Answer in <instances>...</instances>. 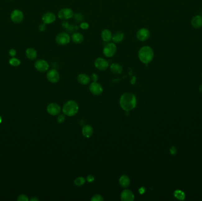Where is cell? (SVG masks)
<instances>
[{
	"label": "cell",
	"instance_id": "cell-26",
	"mask_svg": "<svg viewBox=\"0 0 202 201\" xmlns=\"http://www.w3.org/2000/svg\"><path fill=\"white\" fill-rule=\"evenodd\" d=\"M9 64L12 67H18L21 65V61L17 58L14 57L9 60Z\"/></svg>",
	"mask_w": 202,
	"mask_h": 201
},
{
	"label": "cell",
	"instance_id": "cell-13",
	"mask_svg": "<svg viewBox=\"0 0 202 201\" xmlns=\"http://www.w3.org/2000/svg\"><path fill=\"white\" fill-rule=\"evenodd\" d=\"M89 90L92 94L95 96L101 95L103 92V88L99 83L96 82H92L90 84Z\"/></svg>",
	"mask_w": 202,
	"mask_h": 201
},
{
	"label": "cell",
	"instance_id": "cell-14",
	"mask_svg": "<svg viewBox=\"0 0 202 201\" xmlns=\"http://www.w3.org/2000/svg\"><path fill=\"white\" fill-rule=\"evenodd\" d=\"M48 113L52 116L58 115L61 112V108L59 105L55 103H50L47 107Z\"/></svg>",
	"mask_w": 202,
	"mask_h": 201
},
{
	"label": "cell",
	"instance_id": "cell-7",
	"mask_svg": "<svg viewBox=\"0 0 202 201\" xmlns=\"http://www.w3.org/2000/svg\"><path fill=\"white\" fill-rule=\"evenodd\" d=\"M74 12L70 8H63L60 9L57 13V17L61 20H67L73 18L74 16Z\"/></svg>",
	"mask_w": 202,
	"mask_h": 201
},
{
	"label": "cell",
	"instance_id": "cell-32",
	"mask_svg": "<svg viewBox=\"0 0 202 201\" xmlns=\"http://www.w3.org/2000/svg\"><path fill=\"white\" fill-rule=\"evenodd\" d=\"M65 114H60L57 118V121L59 123H62L65 121Z\"/></svg>",
	"mask_w": 202,
	"mask_h": 201
},
{
	"label": "cell",
	"instance_id": "cell-30",
	"mask_svg": "<svg viewBox=\"0 0 202 201\" xmlns=\"http://www.w3.org/2000/svg\"><path fill=\"white\" fill-rule=\"evenodd\" d=\"M77 29H78V27L75 26L73 24H70L69 27L66 29V30L67 33H72L74 30H77Z\"/></svg>",
	"mask_w": 202,
	"mask_h": 201
},
{
	"label": "cell",
	"instance_id": "cell-9",
	"mask_svg": "<svg viewBox=\"0 0 202 201\" xmlns=\"http://www.w3.org/2000/svg\"><path fill=\"white\" fill-rule=\"evenodd\" d=\"M150 37V31L146 28H141L137 31L136 37L140 42L147 40Z\"/></svg>",
	"mask_w": 202,
	"mask_h": 201
},
{
	"label": "cell",
	"instance_id": "cell-24",
	"mask_svg": "<svg viewBox=\"0 0 202 201\" xmlns=\"http://www.w3.org/2000/svg\"><path fill=\"white\" fill-rule=\"evenodd\" d=\"M119 183L122 188H126L130 185V179L128 176L124 175L119 178Z\"/></svg>",
	"mask_w": 202,
	"mask_h": 201
},
{
	"label": "cell",
	"instance_id": "cell-1",
	"mask_svg": "<svg viewBox=\"0 0 202 201\" xmlns=\"http://www.w3.org/2000/svg\"><path fill=\"white\" fill-rule=\"evenodd\" d=\"M137 98L132 93L127 92L122 95L119 99V105L126 112H130L137 106Z\"/></svg>",
	"mask_w": 202,
	"mask_h": 201
},
{
	"label": "cell",
	"instance_id": "cell-16",
	"mask_svg": "<svg viewBox=\"0 0 202 201\" xmlns=\"http://www.w3.org/2000/svg\"><path fill=\"white\" fill-rule=\"evenodd\" d=\"M101 36L103 42L107 43L112 40V33L109 29H103L101 31Z\"/></svg>",
	"mask_w": 202,
	"mask_h": 201
},
{
	"label": "cell",
	"instance_id": "cell-18",
	"mask_svg": "<svg viewBox=\"0 0 202 201\" xmlns=\"http://www.w3.org/2000/svg\"><path fill=\"white\" fill-rule=\"evenodd\" d=\"M71 40L76 44H80L82 43L84 40V37L80 33H73L71 36Z\"/></svg>",
	"mask_w": 202,
	"mask_h": 201
},
{
	"label": "cell",
	"instance_id": "cell-39",
	"mask_svg": "<svg viewBox=\"0 0 202 201\" xmlns=\"http://www.w3.org/2000/svg\"><path fill=\"white\" fill-rule=\"evenodd\" d=\"M170 152L172 154L174 155V154H176V153H177V149L176 148H175L174 146H172L171 149H170Z\"/></svg>",
	"mask_w": 202,
	"mask_h": 201
},
{
	"label": "cell",
	"instance_id": "cell-20",
	"mask_svg": "<svg viewBox=\"0 0 202 201\" xmlns=\"http://www.w3.org/2000/svg\"><path fill=\"white\" fill-rule=\"evenodd\" d=\"M77 80L80 84L82 85H87L90 82V77L85 73H81L77 76Z\"/></svg>",
	"mask_w": 202,
	"mask_h": 201
},
{
	"label": "cell",
	"instance_id": "cell-42",
	"mask_svg": "<svg viewBox=\"0 0 202 201\" xmlns=\"http://www.w3.org/2000/svg\"><path fill=\"white\" fill-rule=\"evenodd\" d=\"M2 122V118H1V116H0V123Z\"/></svg>",
	"mask_w": 202,
	"mask_h": 201
},
{
	"label": "cell",
	"instance_id": "cell-41",
	"mask_svg": "<svg viewBox=\"0 0 202 201\" xmlns=\"http://www.w3.org/2000/svg\"><path fill=\"white\" fill-rule=\"evenodd\" d=\"M199 91L201 92V93H202V84L200 86V87H199Z\"/></svg>",
	"mask_w": 202,
	"mask_h": 201
},
{
	"label": "cell",
	"instance_id": "cell-10",
	"mask_svg": "<svg viewBox=\"0 0 202 201\" xmlns=\"http://www.w3.org/2000/svg\"><path fill=\"white\" fill-rule=\"evenodd\" d=\"M95 67L101 71H105L109 67V63L107 61L103 58L98 57L94 61Z\"/></svg>",
	"mask_w": 202,
	"mask_h": 201
},
{
	"label": "cell",
	"instance_id": "cell-37",
	"mask_svg": "<svg viewBox=\"0 0 202 201\" xmlns=\"http://www.w3.org/2000/svg\"><path fill=\"white\" fill-rule=\"evenodd\" d=\"M86 181L89 182V183H91V182H93L94 181H95V177L93 176V175H88L87 177H86Z\"/></svg>",
	"mask_w": 202,
	"mask_h": 201
},
{
	"label": "cell",
	"instance_id": "cell-40",
	"mask_svg": "<svg viewBox=\"0 0 202 201\" xmlns=\"http://www.w3.org/2000/svg\"><path fill=\"white\" fill-rule=\"evenodd\" d=\"M38 200H39V199H37V198H32V199H31V200H30V201H38Z\"/></svg>",
	"mask_w": 202,
	"mask_h": 201
},
{
	"label": "cell",
	"instance_id": "cell-4",
	"mask_svg": "<svg viewBox=\"0 0 202 201\" xmlns=\"http://www.w3.org/2000/svg\"><path fill=\"white\" fill-rule=\"evenodd\" d=\"M117 46L114 42H107L103 48V54L106 57H112L117 53Z\"/></svg>",
	"mask_w": 202,
	"mask_h": 201
},
{
	"label": "cell",
	"instance_id": "cell-11",
	"mask_svg": "<svg viewBox=\"0 0 202 201\" xmlns=\"http://www.w3.org/2000/svg\"><path fill=\"white\" fill-rule=\"evenodd\" d=\"M46 77L50 83H57L60 80L59 73L56 69H51L48 70Z\"/></svg>",
	"mask_w": 202,
	"mask_h": 201
},
{
	"label": "cell",
	"instance_id": "cell-25",
	"mask_svg": "<svg viewBox=\"0 0 202 201\" xmlns=\"http://www.w3.org/2000/svg\"><path fill=\"white\" fill-rule=\"evenodd\" d=\"M174 196L180 201H183L185 199V194L181 190H176L174 193Z\"/></svg>",
	"mask_w": 202,
	"mask_h": 201
},
{
	"label": "cell",
	"instance_id": "cell-6",
	"mask_svg": "<svg viewBox=\"0 0 202 201\" xmlns=\"http://www.w3.org/2000/svg\"><path fill=\"white\" fill-rule=\"evenodd\" d=\"M23 12L19 9H14L10 14V19L13 23L20 24L24 20Z\"/></svg>",
	"mask_w": 202,
	"mask_h": 201
},
{
	"label": "cell",
	"instance_id": "cell-3",
	"mask_svg": "<svg viewBox=\"0 0 202 201\" xmlns=\"http://www.w3.org/2000/svg\"><path fill=\"white\" fill-rule=\"evenodd\" d=\"M79 110V106L74 100L67 101L62 108V111L65 115L68 116H75Z\"/></svg>",
	"mask_w": 202,
	"mask_h": 201
},
{
	"label": "cell",
	"instance_id": "cell-5",
	"mask_svg": "<svg viewBox=\"0 0 202 201\" xmlns=\"http://www.w3.org/2000/svg\"><path fill=\"white\" fill-rule=\"evenodd\" d=\"M56 42L59 46H66L71 41V37L67 32H61L55 38Z\"/></svg>",
	"mask_w": 202,
	"mask_h": 201
},
{
	"label": "cell",
	"instance_id": "cell-29",
	"mask_svg": "<svg viewBox=\"0 0 202 201\" xmlns=\"http://www.w3.org/2000/svg\"><path fill=\"white\" fill-rule=\"evenodd\" d=\"M91 201H103V198L102 197V196L99 194H96V195H94L93 197L91 198Z\"/></svg>",
	"mask_w": 202,
	"mask_h": 201
},
{
	"label": "cell",
	"instance_id": "cell-21",
	"mask_svg": "<svg viewBox=\"0 0 202 201\" xmlns=\"http://www.w3.org/2000/svg\"><path fill=\"white\" fill-rule=\"evenodd\" d=\"M110 69H111V71H112V73H113V74H117V75L121 74L123 71L122 66L117 63H112L110 66Z\"/></svg>",
	"mask_w": 202,
	"mask_h": 201
},
{
	"label": "cell",
	"instance_id": "cell-36",
	"mask_svg": "<svg viewBox=\"0 0 202 201\" xmlns=\"http://www.w3.org/2000/svg\"><path fill=\"white\" fill-rule=\"evenodd\" d=\"M90 80H92V82H96L98 81V76L95 73H93L91 75Z\"/></svg>",
	"mask_w": 202,
	"mask_h": 201
},
{
	"label": "cell",
	"instance_id": "cell-15",
	"mask_svg": "<svg viewBox=\"0 0 202 201\" xmlns=\"http://www.w3.org/2000/svg\"><path fill=\"white\" fill-rule=\"evenodd\" d=\"M121 199L122 201H132L134 199V194L129 189L124 190L121 194Z\"/></svg>",
	"mask_w": 202,
	"mask_h": 201
},
{
	"label": "cell",
	"instance_id": "cell-8",
	"mask_svg": "<svg viewBox=\"0 0 202 201\" xmlns=\"http://www.w3.org/2000/svg\"><path fill=\"white\" fill-rule=\"evenodd\" d=\"M34 67L37 71L44 73L48 70L49 65L45 60L38 59L34 63Z\"/></svg>",
	"mask_w": 202,
	"mask_h": 201
},
{
	"label": "cell",
	"instance_id": "cell-23",
	"mask_svg": "<svg viewBox=\"0 0 202 201\" xmlns=\"http://www.w3.org/2000/svg\"><path fill=\"white\" fill-rule=\"evenodd\" d=\"M124 34L121 31L116 32L113 35H112V41L115 44H118L121 42H122L124 38Z\"/></svg>",
	"mask_w": 202,
	"mask_h": 201
},
{
	"label": "cell",
	"instance_id": "cell-35",
	"mask_svg": "<svg viewBox=\"0 0 202 201\" xmlns=\"http://www.w3.org/2000/svg\"><path fill=\"white\" fill-rule=\"evenodd\" d=\"M8 54H9V55H10L11 57H15V56H16V54H17V51H16V50L15 49H14V48H11V49L8 51Z\"/></svg>",
	"mask_w": 202,
	"mask_h": 201
},
{
	"label": "cell",
	"instance_id": "cell-19",
	"mask_svg": "<svg viewBox=\"0 0 202 201\" xmlns=\"http://www.w3.org/2000/svg\"><path fill=\"white\" fill-rule=\"evenodd\" d=\"M191 24L195 29H200L202 27V17L200 16H196L191 19Z\"/></svg>",
	"mask_w": 202,
	"mask_h": 201
},
{
	"label": "cell",
	"instance_id": "cell-22",
	"mask_svg": "<svg viewBox=\"0 0 202 201\" xmlns=\"http://www.w3.org/2000/svg\"><path fill=\"white\" fill-rule=\"evenodd\" d=\"M94 132L93 127L90 125H85L84 126L82 130V133L84 137L86 138H89L92 136Z\"/></svg>",
	"mask_w": 202,
	"mask_h": 201
},
{
	"label": "cell",
	"instance_id": "cell-17",
	"mask_svg": "<svg viewBox=\"0 0 202 201\" xmlns=\"http://www.w3.org/2000/svg\"><path fill=\"white\" fill-rule=\"evenodd\" d=\"M37 51L34 48H27L25 50V56L30 60H34L37 57Z\"/></svg>",
	"mask_w": 202,
	"mask_h": 201
},
{
	"label": "cell",
	"instance_id": "cell-28",
	"mask_svg": "<svg viewBox=\"0 0 202 201\" xmlns=\"http://www.w3.org/2000/svg\"><path fill=\"white\" fill-rule=\"evenodd\" d=\"M86 182V179L83 177H78L74 181V184L77 186H81Z\"/></svg>",
	"mask_w": 202,
	"mask_h": 201
},
{
	"label": "cell",
	"instance_id": "cell-33",
	"mask_svg": "<svg viewBox=\"0 0 202 201\" xmlns=\"http://www.w3.org/2000/svg\"><path fill=\"white\" fill-rule=\"evenodd\" d=\"M17 201H29V198L27 196V195L22 194V195H20L17 198Z\"/></svg>",
	"mask_w": 202,
	"mask_h": 201
},
{
	"label": "cell",
	"instance_id": "cell-38",
	"mask_svg": "<svg viewBox=\"0 0 202 201\" xmlns=\"http://www.w3.org/2000/svg\"><path fill=\"white\" fill-rule=\"evenodd\" d=\"M69 24H70L67 21V20H65V21H63L62 22V27L63 28H64L65 29H66L69 27Z\"/></svg>",
	"mask_w": 202,
	"mask_h": 201
},
{
	"label": "cell",
	"instance_id": "cell-31",
	"mask_svg": "<svg viewBox=\"0 0 202 201\" xmlns=\"http://www.w3.org/2000/svg\"><path fill=\"white\" fill-rule=\"evenodd\" d=\"M80 28L83 30H88L89 28V24L86 22H82L80 24Z\"/></svg>",
	"mask_w": 202,
	"mask_h": 201
},
{
	"label": "cell",
	"instance_id": "cell-12",
	"mask_svg": "<svg viewBox=\"0 0 202 201\" xmlns=\"http://www.w3.org/2000/svg\"><path fill=\"white\" fill-rule=\"evenodd\" d=\"M56 17L55 14L52 12H46L43 14L42 20L43 23L48 25L53 23L56 21Z\"/></svg>",
	"mask_w": 202,
	"mask_h": 201
},
{
	"label": "cell",
	"instance_id": "cell-34",
	"mask_svg": "<svg viewBox=\"0 0 202 201\" xmlns=\"http://www.w3.org/2000/svg\"><path fill=\"white\" fill-rule=\"evenodd\" d=\"M46 30V24L43 23L42 24L39 25V30L40 32H44Z\"/></svg>",
	"mask_w": 202,
	"mask_h": 201
},
{
	"label": "cell",
	"instance_id": "cell-2",
	"mask_svg": "<svg viewBox=\"0 0 202 201\" xmlns=\"http://www.w3.org/2000/svg\"><path fill=\"white\" fill-rule=\"evenodd\" d=\"M138 59L145 65H149L154 59V53L152 48L148 46H144L140 48L138 53Z\"/></svg>",
	"mask_w": 202,
	"mask_h": 201
},
{
	"label": "cell",
	"instance_id": "cell-27",
	"mask_svg": "<svg viewBox=\"0 0 202 201\" xmlns=\"http://www.w3.org/2000/svg\"><path fill=\"white\" fill-rule=\"evenodd\" d=\"M73 18L75 19L76 22L82 23V22H83L85 17H84V16L82 14H81L80 12H76V13L74 14Z\"/></svg>",
	"mask_w": 202,
	"mask_h": 201
}]
</instances>
